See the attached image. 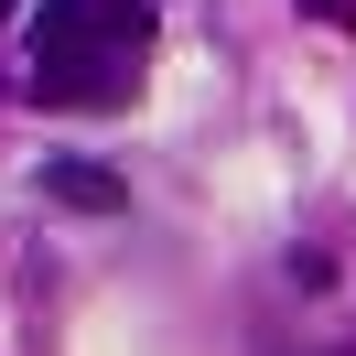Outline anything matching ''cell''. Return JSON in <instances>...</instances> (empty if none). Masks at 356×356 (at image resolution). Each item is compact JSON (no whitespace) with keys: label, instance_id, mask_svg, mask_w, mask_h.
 Segmentation results:
<instances>
[{"label":"cell","instance_id":"cell-3","mask_svg":"<svg viewBox=\"0 0 356 356\" xmlns=\"http://www.w3.org/2000/svg\"><path fill=\"white\" fill-rule=\"evenodd\" d=\"M44 195H54V205H87V216H108V205H119V173H108V162H54Z\"/></svg>","mask_w":356,"mask_h":356},{"label":"cell","instance_id":"cell-4","mask_svg":"<svg viewBox=\"0 0 356 356\" xmlns=\"http://www.w3.org/2000/svg\"><path fill=\"white\" fill-rule=\"evenodd\" d=\"M313 22H334V33H356V0H302Z\"/></svg>","mask_w":356,"mask_h":356},{"label":"cell","instance_id":"cell-1","mask_svg":"<svg viewBox=\"0 0 356 356\" xmlns=\"http://www.w3.org/2000/svg\"><path fill=\"white\" fill-rule=\"evenodd\" d=\"M65 44L140 54V44H152V11H140V0H44V22H33V54H65Z\"/></svg>","mask_w":356,"mask_h":356},{"label":"cell","instance_id":"cell-2","mask_svg":"<svg viewBox=\"0 0 356 356\" xmlns=\"http://www.w3.org/2000/svg\"><path fill=\"white\" fill-rule=\"evenodd\" d=\"M119 87H130V54H97V44L33 54V97L44 108H119Z\"/></svg>","mask_w":356,"mask_h":356}]
</instances>
